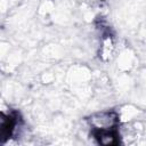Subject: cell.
I'll return each mask as SVG.
<instances>
[{
    "instance_id": "obj_1",
    "label": "cell",
    "mask_w": 146,
    "mask_h": 146,
    "mask_svg": "<svg viewBox=\"0 0 146 146\" xmlns=\"http://www.w3.org/2000/svg\"><path fill=\"white\" fill-rule=\"evenodd\" d=\"M16 127V115L9 114L8 116L2 119L1 122V138L2 141H5L7 138H9Z\"/></svg>"
}]
</instances>
